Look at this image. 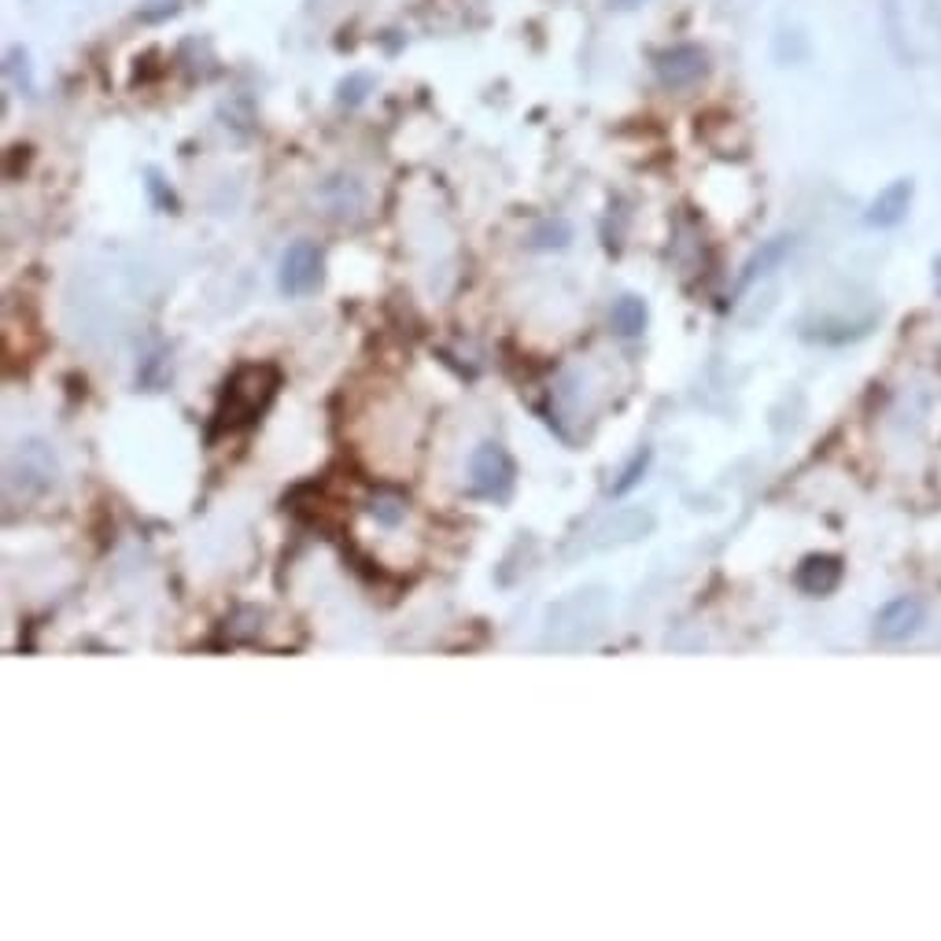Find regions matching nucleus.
Returning a JSON list of instances; mask_svg holds the SVG:
<instances>
[{
	"label": "nucleus",
	"instance_id": "11",
	"mask_svg": "<svg viewBox=\"0 0 941 941\" xmlns=\"http://www.w3.org/2000/svg\"><path fill=\"white\" fill-rule=\"evenodd\" d=\"M609 325H613V333L624 336V340L639 336L642 329H647V303H642L639 295H620L609 311Z\"/></svg>",
	"mask_w": 941,
	"mask_h": 941
},
{
	"label": "nucleus",
	"instance_id": "10",
	"mask_svg": "<svg viewBox=\"0 0 941 941\" xmlns=\"http://www.w3.org/2000/svg\"><path fill=\"white\" fill-rule=\"evenodd\" d=\"M653 528V517L650 513H642V510H620L617 517H609V521H602L598 524V539H595V547H602V551H606V547H617V543H631V539H639V536H647Z\"/></svg>",
	"mask_w": 941,
	"mask_h": 941
},
{
	"label": "nucleus",
	"instance_id": "8",
	"mask_svg": "<svg viewBox=\"0 0 941 941\" xmlns=\"http://www.w3.org/2000/svg\"><path fill=\"white\" fill-rule=\"evenodd\" d=\"M912 196H916V185L908 182V177H901V182H894V185H886L883 193L872 199V207H868V215H864V221H868V226H879V229L897 226V221L908 215V207H912Z\"/></svg>",
	"mask_w": 941,
	"mask_h": 941
},
{
	"label": "nucleus",
	"instance_id": "13",
	"mask_svg": "<svg viewBox=\"0 0 941 941\" xmlns=\"http://www.w3.org/2000/svg\"><path fill=\"white\" fill-rule=\"evenodd\" d=\"M369 513H374V521H377V524L396 528V524H403V517H407V502L399 499V495L385 491V495H374V502H369Z\"/></svg>",
	"mask_w": 941,
	"mask_h": 941
},
{
	"label": "nucleus",
	"instance_id": "5",
	"mask_svg": "<svg viewBox=\"0 0 941 941\" xmlns=\"http://www.w3.org/2000/svg\"><path fill=\"white\" fill-rule=\"evenodd\" d=\"M653 71H658V82L664 89L680 93V89L697 86V82L705 78V71H710V56H705V48H697V45H672V48L658 52Z\"/></svg>",
	"mask_w": 941,
	"mask_h": 941
},
{
	"label": "nucleus",
	"instance_id": "15",
	"mask_svg": "<svg viewBox=\"0 0 941 941\" xmlns=\"http://www.w3.org/2000/svg\"><path fill=\"white\" fill-rule=\"evenodd\" d=\"M369 86H374V82H369V74H351V78H347L344 86H340V104H347V108H355V104H363Z\"/></svg>",
	"mask_w": 941,
	"mask_h": 941
},
{
	"label": "nucleus",
	"instance_id": "2",
	"mask_svg": "<svg viewBox=\"0 0 941 941\" xmlns=\"http://www.w3.org/2000/svg\"><path fill=\"white\" fill-rule=\"evenodd\" d=\"M606 613H609V591L606 587L576 591V595L562 598L558 606H551V613H547L543 642L547 647H558V650L587 647V642L602 631V624H606Z\"/></svg>",
	"mask_w": 941,
	"mask_h": 941
},
{
	"label": "nucleus",
	"instance_id": "1",
	"mask_svg": "<svg viewBox=\"0 0 941 941\" xmlns=\"http://www.w3.org/2000/svg\"><path fill=\"white\" fill-rule=\"evenodd\" d=\"M281 388V369L270 363H248L240 366L237 374L226 380L221 388V399L215 407V436L218 432H240L267 414V407L273 403Z\"/></svg>",
	"mask_w": 941,
	"mask_h": 941
},
{
	"label": "nucleus",
	"instance_id": "3",
	"mask_svg": "<svg viewBox=\"0 0 941 941\" xmlns=\"http://www.w3.org/2000/svg\"><path fill=\"white\" fill-rule=\"evenodd\" d=\"M513 480H517V465L510 458V451L502 443H480L469 458V484H473V495L480 499H491V502H506L513 491Z\"/></svg>",
	"mask_w": 941,
	"mask_h": 941
},
{
	"label": "nucleus",
	"instance_id": "16",
	"mask_svg": "<svg viewBox=\"0 0 941 941\" xmlns=\"http://www.w3.org/2000/svg\"><path fill=\"white\" fill-rule=\"evenodd\" d=\"M620 8H631V4H639V0H617Z\"/></svg>",
	"mask_w": 941,
	"mask_h": 941
},
{
	"label": "nucleus",
	"instance_id": "12",
	"mask_svg": "<svg viewBox=\"0 0 941 941\" xmlns=\"http://www.w3.org/2000/svg\"><path fill=\"white\" fill-rule=\"evenodd\" d=\"M569 240H573V229H569V221H565V218H551V221H543V226L532 229V237H528V248L551 251V248H565Z\"/></svg>",
	"mask_w": 941,
	"mask_h": 941
},
{
	"label": "nucleus",
	"instance_id": "14",
	"mask_svg": "<svg viewBox=\"0 0 941 941\" xmlns=\"http://www.w3.org/2000/svg\"><path fill=\"white\" fill-rule=\"evenodd\" d=\"M650 458H653V451L650 447H642L636 458H631L628 465H624V473H620V480L613 484V495H628L631 488H636V484L642 480V473H647V465H650Z\"/></svg>",
	"mask_w": 941,
	"mask_h": 941
},
{
	"label": "nucleus",
	"instance_id": "6",
	"mask_svg": "<svg viewBox=\"0 0 941 941\" xmlns=\"http://www.w3.org/2000/svg\"><path fill=\"white\" fill-rule=\"evenodd\" d=\"M927 620V606L912 595H901L894 602H886V606L875 613V639L886 642V647H897V642H908L916 636L919 628H923Z\"/></svg>",
	"mask_w": 941,
	"mask_h": 941
},
{
	"label": "nucleus",
	"instance_id": "4",
	"mask_svg": "<svg viewBox=\"0 0 941 941\" xmlns=\"http://www.w3.org/2000/svg\"><path fill=\"white\" fill-rule=\"evenodd\" d=\"M322 248L314 240H295L281 256V292L284 295H306L322 284Z\"/></svg>",
	"mask_w": 941,
	"mask_h": 941
},
{
	"label": "nucleus",
	"instance_id": "9",
	"mask_svg": "<svg viewBox=\"0 0 941 941\" xmlns=\"http://www.w3.org/2000/svg\"><path fill=\"white\" fill-rule=\"evenodd\" d=\"M790 251H794V237H771V240H765V245H760L754 256L746 259V267H743V273H738L735 289L746 292L757 278H768L771 267H779V262L787 259Z\"/></svg>",
	"mask_w": 941,
	"mask_h": 941
},
{
	"label": "nucleus",
	"instance_id": "7",
	"mask_svg": "<svg viewBox=\"0 0 941 941\" xmlns=\"http://www.w3.org/2000/svg\"><path fill=\"white\" fill-rule=\"evenodd\" d=\"M794 584L798 591H805L812 598L831 595V591L842 584V562L834 554H809L805 562L798 565Z\"/></svg>",
	"mask_w": 941,
	"mask_h": 941
}]
</instances>
